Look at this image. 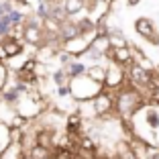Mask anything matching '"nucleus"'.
Instances as JSON below:
<instances>
[{
  "mask_svg": "<svg viewBox=\"0 0 159 159\" xmlns=\"http://www.w3.org/2000/svg\"><path fill=\"white\" fill-rule=\"evenodd\" d=\"M147 104L149 100L145 98V94L129 82L114 90V114L120 120H133Z\"/></svg>",
  "mask_w": 159,
  "mask_h": 159,
  "instance_id": "f257e3e1",
  "label": "nucleus"
},
{
  "mask_svg": "<svg viewBox=\"0 0 159 159\" xmlns=\"http://www.w3.org/2000/svg\"><path fill=\"white\" fill-rule=\"evenodd\" d=\"M70 88H71V96H74L78 102H84V100H92L98 92L104 90V84L92 80L88 74H82L78 78L70 80Z\"/></svg>",
  "mask_w": 159,
  "mask_h": 159,
  "instance_id": "f03ea898",
  "label": "nucleus"
},
{
  "mask_svg": "<svg viewBox=\"0 0 159 159\" xmlns=\"http://www.w3.org/2000/svg\"><path fill=\"white\" fill-rule=\"evenodd\" d=\"M92 110L96 114V118H106L114 114V90L104 88L102 92H98L92 100Z\"/></svg>",
  "mask_w": 159,
  "mask_h": 159,
  "instance_id": "7ed1b4c3",
  "label": "nucleus"
},
{
  "mask_svg": "<svg viewBox=\"0 0 159 159\" xmlns=\"http://www.w3.org/2000/svg\"><path fill=\"white\" fill-rule=\"evenodd\" d=\"M151 71L153 70L141 66V63H135V61L126 67V80H129V84H133L135 88H139L141 92L145 94V98H147V86H149V82H151Z\"/></svg>",
  "mask_w": 159,
  "mask_h": 159,
  "instance_id": "20e7f679",
  "label": "nucleus"
},
{
  "mask_svg": "<svg viewBox=\"0 0 159 159\" xmlns=\"http://www.w3.org/2000/svg\"><path fill=\"white\" fill-rule=\"evenodd\" d=\"M133 27H135V33L139 35L141 39H145L151 45H159V29L155 27L153 19H149V16H139Z\"/></svg>",
  "mask_w": 159,
  "mask_h": 159,
  "instance_id": "39448f33",
  "label": "nucleus"
},
{
  "mask_svg": "<svg viewBox=\"0 0 159 159\" xmlns=\"http://www.w3.org/2000/svg\"><path fill=\"white\" fill-rule=\"evenodd\" d=\"M129 80H126V67L118 66L114 61H108L106 63V80H104V88L108 90H118L120 86H125Z\"/></svg>",
  "mask_w": 159,
  "mask_h": 159,
  "instance_id": "423d86ee",
  "label": "nucleus"
},
{
  "mask_svg": "<svg viewBox=\"0 0 159 159\" xmlns=\"http://www.w3.org/2000/svg\"><path fill=\"white\" fill-rule=\"evenodd\" d=\"M0 45H2V49H4L8 61L14 59V57H19V55H23L25 49H27V43H25L20 37H12V35L2 37V39H0Z\"/></svg>",
  "mask_w": 159,
  "mask_h": 159,
  "instance_id": "0eeeda50",
  "label": "nucleus"
},
{
  "mask_svg": "<svg viewBox=\"0 0 159 159\" xmlns=\"http://www.w3.org/2000/svg\"><path fill=\"white\" fill-rule=\"evenodd\" d=\"M90 45H92V39L84 37V35H78V37H74V39L63 43V49L70 51L71 55H75V57H82L90 49Z\"/></svg>",
  "mask_w": 159,
  "mask_h": 159,
  "instance_id": "6e6552de",
  "label": "nucleus"
},
{
  "mask_svg": "<svg viewBox=\"0 0 159 159\" xmlns=\"http://www.w3.org/2000/svg\"><path fill=\"white\" fill-rule=\"evenodd\" d=\"M106 61H114L118 66H125L129 67L133 63V51H131V45L126 47H112L106 55Z\"/></svg>",
  "mask_w": 159,
  "mask_h": 159,
  "instance_id": "1a4fd4ad",
  "label": "nucleus"
},
{
  "mask_svg": "<svg viewBox=\"0 0 159 159\" xmlns=\"http://www.w3.org/2000/svg\"><path fill=\"white\" fill-rule=\"evenodd\" d=\"M75 20H78V27H80V35H84V37H88V39H94L98 35V31H96V20L94 19L82 16V19H75Z\"/></svg>",
  "mask_w": 159,
  "mask_h": 159,
  "instance_id": "9d476101",
  "label": "nucleus"
},
{
  "mask_svg": "<svg viewBox=\"0 0 159 159\" xmlns=\"http://www.w3.org/2000/svg\"><path fill=\"white\" fill-rule=\"evenodd\" d=\"M78 35H80L78 20H75V19H67V20H63V25H61V33H59V37L63 39V43L70 41V39H74V37H78Z\"/></svg>",
  "mask_w": 159,
  "mask_h": 159,
  "instance_id": "9b49d317",
  "label": "nucleus"
},
{
  "mask_svg": "<svg viewBox=\"0 0 159 159\" xmlns=\"http://www.w3.org/2000/svg\"><path fill=\"white\" fill-rule=\"evenodd\" d=\"M12 143V135H10V125L0 120V157L4 155V151L10 147Z\"/></svg>",
  "mask_w": 159,
  "mask_h": 159,
  "instance_id": "f8f14e48",
  "label": "nucleus"
},
{
  "mask_svg": "<svg viewBox=\"0 0 159 159\" xmlns=\"http://www.w3.org/2000/svg\"><path fill=\"white\" fill-rule=\"evenodd\" d=\"M143 112H145V125L155 133L159 129V110L155 106H149V104H147V106L143 108Z\"/></svg>",
  "mask_w": 159,
  "mask_h": 159,
  "instance_id": "ddd939ff",
  "label": "nucleus"
},
{
  "mask_svg": "<svg viewBox=\"0 0 159 159\" xmlns=\"http://www.w3.org/2000/svg\"><path fill=\"white\" fill-rule=\"evenodd\" d=\"M66 71H67V75H70V80L71 78H78V75H82V74L88 71V63L82 61L80 57H75L71 63H67V66H66Z\"/></svg>",
  "mask_w": 159,
  "mask_h": 159,
  "instance_id": "4468645a",
  "label": "nucleus"
},
{
  "mask_svg": "<svg viewBox=\"0 0 159 159\" xmlns=\"http://www.w3.org/2000/svg\"><path fill=\"white\" fill-rule=\"evenodd\" d=\"M63 6H66V12L70 19H75L78 14H82L86 10L84 0H63Z\"/></svg>",
  "mask_w": 159,
  "mask_h": 159,
  "instance_id": "2eb2a0df",
  "label": "nucleus"
},
{
  "mask_svg": "<svg viewBox=\"0 0 159 159\" xmlns=\"http://www.w3.org/2000/svg\"><path fill=\"white\" fill-rule=\"evenodd\" d=\"M49 78H51V84L55 86V88L70 84V75H67V71H66V67H63V66H59L57 70L49 71Z\"/></svg>",
  "mask_w": 159,
  "mask_h": 159,
  "instance_id": "dca6fc26",
  "label": "nucleus"
},
{
  "mask_svg": "<svg viewBox=\"0 0 159 159\" xmlns=\"http://www.w3.org/2000/svg\"><path fill=\"white\" fill-rule=\"evenodd\" d=\"M92 47L96 49V51H100L102 55H108V51L112 49V45H110V39H108V35H96V37L92 39Z\"/></svg>",
  "mask_w": 159,
  "mask_h": 159,
  "instance_id": "f3484780",
  "label": "nucleus"
},
{
  "mask_svg": "<svg viewBox=\"0 0 159 159\" xmlns=\"http://www.w3.org/2000/svg\"><path fill=\"white\" fill-rule=\"evenodd\" d=\"M86 74L92 80L104 84V80H106V66H104V63H92V66H88V71H86Z\"/></svg>",
  "mask_w": 159,
  "mask_h": 159,
  "instance_id": "a211bd4d",
  "label": "nucleus"
},
{
  "mask_svg": "<svg viewBox=\"0 0 159 159\" xmlns=\"http://www.w3.org/2000/svg\"><path fill=\"white\" fill-rule=\"evenodd\" d=\"M131 51H133V61H135V63H141V66L149 67V70H155V67H157L155 63H151V61H149V57H147L145 53L141 51V49H139L137 45H133V43H131Z\"/></svg>",
  "mask_w": 159,
  "mask_h": 159,
  "instance_id": "6ab92c4d",
  "label": "nucleus"
},
{
  "mask_svg": "<svg viewBox=\"0 0 159 159\" xmlns=\"http://www.w3.org/2000/svg\"><path fill=\"white\" fill-rule=\"evenodd\" d=\"M108 39H110V45H112V47H126V45H131L129 39L125 37V33H122V29H112V31L108 33Z\"/></svg>",
  "mask_w": 159,
  "mask_h": 159,
  "instance_id": "aec40b11",
  "label": "nucleus"
},
{
  "mask_svg": "<svg viewBox=\"0 0 159 159\" xmlns=\"http://www.w3.org/2000/svg\"><path fill=\"white\" fill-rule=\"evenodd\" d=\"M33 12L37 14L39 19H47V16H49V2H47V0H39L37 4H35Z\"/></svg>",
  "mask_w": 159,
  "mask_h": 159,
  "instance_id": "412c9836",
  "label": "nucleus"
},
{
  "mask_svg": "<svg viewBox=\"0 0 159 159\" xmlns=\"http://www.w3.org/2000/svg\"><path fill=\"white\" fill-rule=\"evenodd\" d=\"M8 74H10V70H8V66H6V61H0V92L8 84V80H10Z\"/></svg>",
  "mask_w": 159,
  "mask_h": 159,
  "instance_id": "4be33fe9",
  "label": "nucleus"
},
{
  "mask_svg": "<svg viewBox=\"0 0 159 159\" xmlns=\"http://www.w3.org/2000/svg\"><path fill=\"white\" fill-rule=\"evenodd\" d=\"M29 14L23 12V10H19L16 6H14V10L10 12V20H12V25H25V20H27Z\"/></svg>",
  "mask_w": 159,
  "mask_h": 159,
  "instance_id": "5701e85b",
  "label": "nucleus"
},
{
  "mask_svg": "<svg viewBox=\"0 0 159 159\" xmlns=\"http://www.w3.org/2000/svg\"><path fill=\"white\" fill-rule=\"evenodd\" d=\"M145 159H159V147L155 143H149L147 141V155Z\"/></svg>",
  "mask_w": 159,
  "mask_h": 159,
  "instance_id": "b1692460",
  "label": "nucleus"
},
{
  "mask_svg": "<svg viewBox=\"0 0 159 159\" xmlns=\"http://www.w3.org/2000/svg\"><path fill=\"white\" fill-rule=\"evenodd\" d=\"M125 2H126V6H131V8H133V6H139V4H141V0H125Z\"/></svg>",
  "mask_w": 159,
  "mask_h": 159,
  "instance_id": "393cba45",
  "label": "nucleus"
},
{
  "mask_svg": "<svg viewBox=\"0 0 159 159\" xmlns=\"http://www.w3.org/2000/svg\"><path fill=\"white\" fill-rule=\"evenodd\" d=\"M45 159H53V155H49V157H45Z\"/></svg>",
  "mask_w": 159,
  "mask_h": 159,
  "instance_id": "a878e982",
  "label": "nucleus"
},
{
  "mask_svg": "<svg viewBox=\"0 0 159 159\" xmlns=\"http://www.w3.org/2000/svg\"><path fill=\"white\" fill-rule=\"evenodd\" d=\"M84 2H88V0H84Z\"/></svg>",
  "mask_w": 159,
  "mask_h": 159,
  "instance_id": "bb28decb",
  "label": "nucleus"
}]
</instances>
